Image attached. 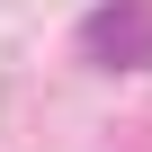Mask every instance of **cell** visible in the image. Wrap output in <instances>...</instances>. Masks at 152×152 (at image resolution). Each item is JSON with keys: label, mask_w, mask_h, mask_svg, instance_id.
Returning a JSON list of instances; mask_svg holds the SVG:
<instances>
[{"label": "cell", "mask_w": 152, "mask_h": 152, "mask_svg": "<svg viewBox=\"0 0 152 152\" xmlns=\"http://www.w3.org/2000/svg\"><path fill=\"white\" fill-rule=\"evenodd\" d=\"M81 54L107 72H143L152 63V0H99L81 18Z\"/></svg>", "instance_id": "obj_1"}]
</instances>
